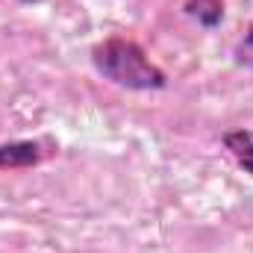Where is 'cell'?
<instances>
[{"instance_id": "8992f818", "label": "cell", "mask_w": 253, "mask_h": 253, "mask_svg": "<svg viewBox=\"0 0 253 253\" xmlns=\"http://www.w3.org/2000/svg\"><path fill=\"white\" fill-rule=\"evenodd\" d=\"M21 3H42V0H21Z\"/></svg>"}, {"instance_id": "5b68a950", "label": "cell", "mask_w": 253, "mask_h": 253, "mask_svg": "<svg viewBox=\"0 0 253 253\" xmlns=\"http://www.w3.org/2000/svg\"><path fill=\"white\" fill-rule=\"evenodd\" d=\"M233 62L239 65V68L253 71V24L245 30V36L239 39V44H236V50H233Z\"/></svg>"}, {"instance_id": "277c9868", "label": "cell", "mask_w": 253, "mask_h": 253, "mask_svg": "<svg viewBox=\"0 0 253 253\" xmlns=\"http://www.w3.org/2000/svg\"><path fill=\"white\" fill-rule=\"evenodd\" d=\"M183 12L197 21L203 30H215L224 21V0H186Z\"/></svg>"}, {"instance_id": "6da1fadb", "label": "cell", "mask_w": 253, "mask_h": 253, "mask_svg": "<svg viewBox=\"0 0 253 253\" xmlns=\"http://www.w3.org/2000/svg\"><path fill=\"white\" fill-rule=\"evenodd\" d=\"M91 65L103 80L126 91H162L168 85V74L150 62L138 42L124 36H109L97 42L91 47Z\"/></svg>"}, {"instance_id": "3957f363", "label": "cell", "mask_w": 253, "mask_h": 253, "mask_svg": "<svg viewBox=\"0 0 253 253\" xmlns=\"http://www.w3.org/2000/svg\"><path fill=\"white\" fill-rule=\"evenodd\" d=\"M224 147L233 153V159L248 171L253 174V129H230V132H224Z\"/></svg>"}, {"instance_id": "7a4b0ae2", "label": "cell", "mask_w": 253, "mask_h": 253, "mask_svg": "<svg viewBox=\"0 0 253 253\" xmlns=\"http://www.w3.org/2000/svg\"><path fill=\"white\" fill-rule=\"evenodd\" d=\"M59 144L53 138H18V141H0V171H24L36 168L44 159L56 156Z\"/></svg>"}]
</instances>
